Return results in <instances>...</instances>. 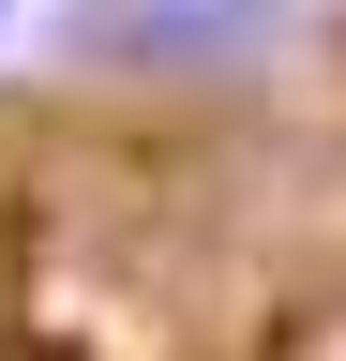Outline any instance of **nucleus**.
<instances>
[{
	"mask_svg": "<svg viewBox=\"0 0 346 361\" xmlns=\"http://www.w3.org/2000/svg\"><path fill=\"white\" fill-rule=\"evenodd\" d=\"M196 16H241V30H256V16H271V0H196Z\"/></svg>",
	"mask_w": 346,
	"mask_h": 361,
	"instance_id": "1",
	"label": "nucleus"
}]
</instances>
